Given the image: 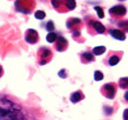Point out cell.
<instances>
[{
    "mask_svg": "<svg viewBox=\"0 0 128 120\" xmlns=\"http://www.w3.org/2000/svg\"><path fill=\"white\" fill-rule=\"evenodd\" d=\"M0 120H48L38 105L8 92H0Z\"/></svg>",
    "mask_w": 128,
    "mask_h": 120,
    "instance_id": "obj_1",
    "label": "cell"
},
{
    "mask_svg": "<svg viewBox=\"0 0 128 120\" xmlns=\"http://www.w3.org/2000/svg\"><path fill=\"white\" fill-rule=\"evenodd\" d=\"M86 20V30H88L89 35L94 36L98 34H107V28L106 26L101 24L99 20H97L93 16L88 15L84 17Z\"/></svg>",
    "mask_w": 128,
    "mask_h": 120,
    "instance_id": "obj_2",
    "label": "cell"
},
{
    "mask_svg": "<svg viewBox=\"0 0 128 120\" xmlns=\"http://www.w3.org/2000/svg\"><path fill=\"white\" fill-rule=\"evenodd\" d=\"M83 27V21H82L80 18H68L66 20V28L71 31L72 34V37L74 38L75 40L80 42L79 38H82L81 37V29Z\"/></svg>",
    "mask_w": 128,
    "mask_h": 120,
    "instance_id": "obj_3",
    "label": "cell"
},
{
    "mask_svg": "<svg viewBox=\"0 0 128 120\" xmlns=\"http://www.w3.org/2000/svg\"><path fill=\"white\" fill-rule=\"evenodd\" d=\"M53 8L60 13H66L72 11L76 7L75 0H51Z\"/></svg>",
    "mask_w": 128,
    "mask_h": 120,
    "instance_id": "obj_4",
    "label": "cell"
},
{
    "mask_svg": "<svg viewBox=\"0 0 128 120\" xmlns=\"http://www.w3.org/2000/svg\"><path fill=\"white\" fill-rule=\"evenodd\" d=\"M15 9L16 11L24 15H30L36 7L35 0H15Z\"/></svg>",
    "mask_w": 128,
    "mask_h": 120,
    "instance_id": "obj_5",
    "label": "cell"
},
{
    "mask_svg": "<svg viewBox=\"0 0 128 120\" xmlns=\"http://www.w3.org/2000/svg\"><path fill=\"white\" fill-rule=\"evenodd\" d=\"M53 58V52L46 46H42L37 49V64L43 66L50 63Z\"/></svg>",
    "mask_w": 128,
    "mask_h": 120,
    "instance_id": "obj_6",
    "label": "cell"
},
{
    "mask_svg": "<svg viewBox=\"0 0 128 120\" xmlns=\"http://www.w3.org/2000/svg\"><path fill=\"white\" fill-rule=\"evenodd\" d=\"M117 89H118V85L117 83H114V82H110V83H106L104 84L101 88H100V92L101 94L107 99H115L116 94H117Z\"/></svg>",
    "mask_w": 128,
    "mask_h": 120,
    "instance_id": "obj_7",
    "label": "cell"
},
{
    "mask_svg": "<svg viewBox=\"0 0 128 120\" xmlns=\"http://www.w3.org/2000/svg\"><path fill=\"white\" fill-rule=\"evenodd\" d=\"M126 13H127V8L124 4H116V6L111 7L109 9V15H110L111 19L115 18V20H119L122 18H124Z\"/></svg>",
    "mask_w": 128,
    "mask_h": 120,
    "instance_id": "obj_8",
    "label": "cell"
},
{
    "mask_svg": "<svg viewBox=\"0 0 128 120\" xmlns=\"http://www.w3.org/2000/svg\"><path fill=\"white\" fill-rule=\"evenodd\" d=\"M122 55H124V52H122V51H118V52L111 51V52H109L106 60H104V63L106 65H108V66H115V65H117L120 62Z\"/></svg>",
    "mask_w": 128,
    "mask_h": 120,
    "instance_id": "obj_9",
    "label": "cell"
},
{
    "mask_svg": "<svg viewBox=\"0 0 128 120\" xmlns=\"http://www.w3.org/2000/svg\"><path fill=\"white\" fill-rule=\"evenodd\" d=\"M68 39L62 35H58V38H56L55 43H54V48L58 52H64L68 49Z\"/></svg>",
    "mask_w": 128,
    "mask_h": 120,
    "instance_id": "obj_10",
    "label": "cell"
},
{
    "mask_svg": "<svg viewBox=\"0 0 128 120\" xmlns=\"http://www.w3.org/2000/svg\"><path fill=\"white\" fill-rule=\"evenodd\" d=\"M25 40H26V43H28V44H36V43H38V40H40V35H38V33L35 30V29H27L26 33H25Z\"/></svg>",
    "mask_w": 128,
    "mask_h": 120,
    "instance_id": "obj_11",
    "label": "cell"
},
{
    "mask_svg": "<svg viewBox=\"0 0 128 120\" xmlns=\"http://www.w3.org/2000/svg\"><path fill=\"white\" fill-rule=\"evenodd\" d=\"M80 61H81L82 64H89V63H92L96 61L94 54L91 51H84L82 53H80Z\"/></svg>",
    "mask_w": 128,
    "mask_h": 120,
    "instance_id": "obj_12",
    "label": "cell"
},
{
    "mask_svg": "<svg viewBox=\"0 0 128 120\" xmlns=\"http://www.w3.org/2000/svg\"><path fill=\"white\" fill-rule=\"evenodd\" d=\"M107 31H108L109 35H110L112 38H115V39H118V40L126 39V34L118 28H109Z\"/></svg>",
    "mask_w": 128,
    "mask_h": 120,
    "instance_id": "obj_13",
    "label": "cell"
},
{
    "mask_svg": "<svg viewBox=\"0 0 128 120\" xmlns=\"http://www.w3.org/2000/svg\"><path fill=\"white\" fill-rule=\"evenodd\" d=\"M83 99H84V94L81 90H78V91L73 92L70 96V101L72 103H78V102H80V101H82Z\"/></svg>",
    "mask_w": 128,
    "mask_h": 120,
    "instance_id": "obj_14",
    "label": "cell"
},
{
    "mask_svg": "<svg viewBox=\"0 0 128 120\" xmlns=\"http://www.w3.org/2000/svg\"><path fill=\"white\" fill-rule=\"evenodd\" d=\"M116 24H117L118 29L122 30L125 34L128 33V19H119V20H115Z\"/></svg>",
    "mask_w": 128,
    "mask_h": 120,
    "instance_id": "obj_15",
    "label": "cell"
},
{
    "mask_svg": "<svg viewBox=\"0 0 128 120\" xmlns=\"http://www.w3.org/2000/svg\"><path fill=\"white\" fill-rule=\"evenodd\" d=\"M118 87L122 90H128V76L119 79V81H118Z\"/></svg>",
    "mask_w": 128,
    "mask_h": 120,
    "instance_id": "obj_16",
    "label": "cell"
},
{
    "mask_svg": "<svg viewBox=\"0 0 128 120\" xmlns=\"http://www.w3.org/2000/svg\"><path fill=\"white\" fill-rule=\"evenodd\" d=\"M104 52H106V47L104 46H97V47H93L92 49V53L94 54V56L102 55Z\"/></svg>",
    "mask_w": 128,
    "mask_h": 120,
    "instance_id": "obj_17",
    "label": "cell"
},
{
    "mask_svg": "<svg viewBox=\"0 0 128 120\" xmlns=\"http://www.w3.org/2000/svg\"><path fill=\"white\" fill-rule=\"evenodd\" d=\"M56 38H58V34L54 33V31L48 33V34H47V36H46V40L48 43H55Z\"/></svg>",
    "mask_w": 128,
    "mask_h": 120,
    "instance_id": "obj_18",
    "label": "cell"
},
{
    "mask_svg": "<svg viewBox=\"0 0 128 120\" xmlns=\"http://www.w3.org/2000/svg\"><path fill=\"white\" fill-rule=\"evenodd\" d=\"M45 29H46L48 33H51V31H54V29H55V26H54V22L52 21V20H50V21L46 22V25H45Z\"/></svg>",
    "mask_w": 128,
    "mask_h": 120,
    "instance_id": "obj_19",
    "label": "cell"
},
{
    "mask_svg": "<svg viewBox=\"0 0 128 120\" xmlns=\"http://www.w3.org/2000/svg\"><path fill=\"white\" fill-rule=\"evenodd\" d=\"M45 17H46V13H45L43 10H38V11H36L35 12V18L36 19L42 20V19H44Z\"/></svg>",
    "mask_w": 128,
    "mask_h": 120,
    "instance_id": "obj_20",
    "label": "cell"
},
{
    "mask_svg": "<svg viewBox=\"0 0 128 120\" xmlns=\"http://www.w3.org/2000/svg\"><path fill=\"white\" fill-rule=\"evenodd\" d=\"M94 10L97 11V13H98V17H99V18H104V9H102L101 7H99V6H96V7H94Z\"/></svg>",
    "mask_w": 128,
    "mask_h": 120,
    "instance_id": "obj_21",
    "label": "cell"
},
{
    "mask_svg": "<svg viewBox=\"0 0 128 120\" xmlns=\"http://www.w3.org/2000/svg\"><path fill=\"white\" fill-rule=\"evenodd\" d=\"M93 78H94L96 81H101L102 79H104V73H102L101 71H96Z\"/></svg>",
    "mask_w": 128,
    "mask_h": 120,
    "instance_id": "obj_22",
    "label": "cell"
},
{
    "mask_svg": "<svg viewBox=\"0 0 128 120\" xmlns=\"http://www.w3.org/2000/svg\"><path fill=\"white\" fill-rule=\"evenodd\" d=\"M58 75L61 76V78H68V74H66V70H61L60 72H58Z\"/></svg>",
    "mask_w": 128,
    "mask_h": 120,
    "instance_id": "obj_23",
    "label": "cell"
},
{
    "mask_svg": "<svg viewBox=\"0 0 128 120\" xmlns=\"http://www.w3.org/2000/svg\"><path fill=\"white\" fill-rule=\"evenodd\" d=\"M122 119H124V120H128V108L124 110V114H122Z\"/></svg>",
    "mask_w": 128,
    "mask_h": 120,
    "instance_id": "obj_24",
    "label": "cell"
},
{
    "mask_svg": "<svg viewBox=\"0 0 128 120\" xmlns=\"http://www.w3.org/2000/svg\"><path fill=\"white\" fill-rule=\"evenodd\" d=\"M124 100H125V102L128 103V91L125 92V94H124Z\"/></svg>",
    "mask_w": 128,
    "mask_h": 120,
    "instance_id": "obj_25",
    "label": "cell"
},
{
    "mask_svg": "<svg viewBox=\"0 0 128 120\" xmlns=\"http://www.w3.org/2000/svg\"><path fill=\"white\" fill-rule=\"evenodd\" d=\"M2 75H4V67L0 65V78H1Z\"/></svg>",
    "mask_w": 128,
    "mask_h": 120,
    "instance_id": "obj_26",
    "label": "cell"
},
{
    "mask_svg": "<svg viewBox=\"0 0 128 120\" xmlns=\"http://www.w3.org/2000/svg\"><path fill=\"white\" fill-rule=\"evenodd\" d=\"M118 1H125V0H118Z\"/></svg>",
    "mask_w": 128,
    "mask_h": 120,
    "instance_id": "obj_27",
    "label": "cell"
}]
</instances>
